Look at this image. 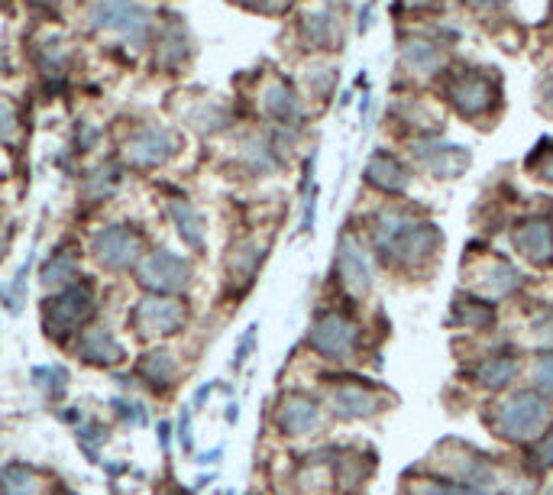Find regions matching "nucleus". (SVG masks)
I'll list each match as a JSON object with an SVG mask.
<instances>
[{
    "mask_svg": "<svg viewBox=\"0 0 553 495\" xmlns=\"http://www.w3.org/2000/svg\"><path fill=\"white\" fill-rule=\"evenodd\" d=\"M372 243L385 256V263L414 269L431 253H437L440 233L431 220H418L402 208H382L372 220Z\"/></svg>",
    "mask_w": 553,
    "mask_h": 495,
    "instance_id": "obj_1",
    "label": "nucleus"
},
{
    "mask_svg": "<svg viewBox=\"0 0 553 495\" xmlns=\"http://www.w3.org/2000/svg\"><path fill=\"white\" fill-rule=\"evenodd\" d=\"M550 424V402L537 389H515L492 405L489 428L508 444L537 440Z\"/></svg>",
    "mask_w": 553,
    "mask_h": 495,
    "instance_id": "obj_2",
    "label": "nucleus"
},
{
    "mask_svg": "<svg viewBox=\"0 0 553 495\" xmlns=\"http://www.w3.org/2000/svg\"><path fill=\"white\" fill-rule=\"evenodd\" d=\"M359 343H363V327H359L347 311L330 308L317 314L308 330V347L330 363H350L356 360Z\"/></svg>",
    "mask_w": 553,
    "mask_h": 495,
    "instance_id": "obj_3",
    "label": "nucleus"
},
{
    "mask_svg": "<svg viewBox=\"0 0 553 495\" xmlns=\"http://www.w3.org/2000/svg\"><path fill=\"white\" fill-rule=\"evenodd\" d=\"M434 463L450 483H460L466 489H476L486 495H492L495 479H499L489 457H482V453H476L469 444H463V440H444V444H437Z\"/></svg>",
    "mask_w": 553,
    "mask_h": 495,
    "instance_id": "obj_4",
    "label": "nucleus"
},
{
    "mask_svg": "<svg viewBox=\"0 0 553 495\" xmlns=\"http://www.w3.org/2000/svg\"><path fill=\"white\" fill-rule=\"evenodd\" d=\"M91 314H94V292H91V285L75 282V285L62 288V292H52V298H46V305H43L46 337H52V340L78 337L81 330H85Z\"/></svg>",
    "mask_w": 553,
    "mask_h": 495,
    "instance_id": "obj_5",
    "label": "nucleus"
},
{
    "mask_svg": "<svg viewBox=\"0 0 553 495\" xmlns=\"http://www.w3.org/2000/svg\"><path fill=\"white\" fill-rule=\"evenodd\" d=\"M133 269H136V282H140L149 295H165V298H172L175 292H185L191 279H195V269H191L188 259L172 250L143 253L140 263Z\"/></svg>",
    "mask_w": 553,
    "mask_h": 495,
    "instance_id": "obj_6",
    "label": "nucleus"
},
{
    "mask_svg": "<svg viewBox=\"0 0 553 495\" xmlns=\"http://www.w3.org/2000/svg\"><path fill=\"white\" fill-rule=\"evenodd\" d=\"M88 20L94 30L117 33L120 39H127L130 46H143L152 33L149 10H143L136 0H98V4L88 10Z\"/></svg>",
    "mask_w": 553,
    "mask_h": 495,
    "instance_id": "obj_7",
    "label": "nucleus"
},
{
    "mask_svg": "<svg viewBox=\"0 0 553 495\" xmlns=\"http://www.w3.org/2000/svg\"><path fill=\"white\" fill-rule=\"evenodd\" d=\"M91 256H94V263L107 272H127L130 266L140 263L143 240H140V233H133L130 227L110 224L91 237Z\"/></svg>",
    "mask_w": 553,
    "mask_h": 495,
    "instance_id": "obj_8",
    "label": "nucleus"
},
{
    "mask_svg": "<svg viewBox=\"0 0 553 495\" xmlns=\"http://www.w3.org/2000/svg\"><path fill=\"white\" fill-rule=\"evenodd\" d=\"M188 311L182 301L165 295H146L130 311V324L140 337H172L185 327Z\"/></svg>",
    "mask_w": 553,
    "mask_h": 495,
    "instance_id": "obj_9",
    "label": "nucleus"
},
{
    "mask_svg": "<svg viewBox=\"0 0 553 495\" xmlns=\"http://www.w3.org/2000/svg\"><path fill=\"white\" fill-rule=\"evenodd\" d=\"M327 405L340 421H363L382 411V392L366 385L363 379H343L337 385H330Z\"/></svg>",
    "mask_w": 553,
    "mask_h": 495,
    "instance_id": "obj_10",
    "label": "nucleus"
},
{
    "mask_svg": "<svg viewBox=\"0 0 553 495\" xmlns=\"http://www.w3.org/2000/svg\"><path fill=\"white\" fill-rule=\"evenodd\" d=\"M172 153H175V136L169 127H159V123L133 130L123 140V159L136 165V169H156V165L169 162Z\"/></svg>",
    "mask_w": 553,
    "mask_h": 495,
    "instance_id": "obj_11",
    "label": "nucleus"
},
{
    "mask_svg": "<svg viewBox=\"0 0 553 495\" xmlns=\"http://www.w3.org/2000/svg\"><path fill=\"white\" fill-rule=\"evenodd\" d=\"M334 272H337L340 288L350 298L359 301L372 292V263H369V253L363 250V243H359L356 237H340Z\"/></svg>",
    "mask_w": 553,
    "mask_h": 495,
    "instance_id": "obj_12",
    "label": "nucleus"
},
{
    "mask_svg": "<svg viewBox=\"0 0 553 495\" xmlns=\"http://www.w3.org/2000/svg\"><path fill=\"white\" fill-rule=\"evenodd\" d=\"M275 428L285 437H308L321 428V405L304 392H285L275 405Z\"/></svg>",
    "mask_w": 553,
    "mask_h": 495,
    "instance_id": "obj_13",
    "label": "nucleus"
},
{
    "mask_svg": "<svg viewBox=\"0 0 553 495\" xmlns=\"http://www.w3.org/2000/svg\"><path fill=\"white\" fill-rule=\"evenodd\" d=\"M72 347L81 363L98 366V369H114L127 360V350H123L120 337L110 327H85L75 337Z\"/></svg>",
    "mask_w": 553,
    "mask_h": 495,
    "instance_id": "obj_14",
    "label": "nucleus"
},
{
    "mask_svg": "<svg viewBox=\"0 0 553 495\" xmlns=\"http://www.w3.org/2000/svg\"><path fill=\"white\" fill-rule=\"evenodd\" d=\"M495 85L479 72H466V75H456L450 81V104L460 110L463 117H479V114H489L495 107Z\"/></svg>",
    "mask_w": 553,
    "mask_h": 495,
    "instance_id": "obj_15",
    "label": "nucleus"
},
{
    "mask_svg": "<svg viewBox=\"0 0 553 495\" xmlns=\"http://www.w3.org/2000/svg\"><path fill=\"white\" fill-rule=\"evenodd\" d=\"M511 243L515 250L531 259L534 266H547L553 259V224L550 217H528L511 230Z\"/></svg>",
    "mask_w": 553,
    "mask_h": 495,
    "instance_id": "obj_16",
    "label": "nucleus"
},
{
    "mask_svg": "<svg viewBox=\"0 0 553 495\" xmlns=\"http://www.w3.org/2000/svg\"><path fill=\"white\" fill-rule=\"evenodd\" d=\"M366 182L372 188L385 191V195H402V191H408V185H411V175L392 153H382L379 149V153H372L366 162Z\"/></svg>",
    "mask_w": 553,
    "mask_h": 495,
    "instance_id": "obj_17",
    "label": "nucleus"
},
{
    "mask_svg": "<svg viewBox=\"0 0 553 495\" xmlns=\"http://www.w3.org/2000/svg\"><path fill=\"white\" fill-rule=\"evenodd\" d=\"M136 376H140L152 392H169L175 379H178V360L172 350H149L140 356V366H136Z\"/></svg>",
    "mask_w": 553,
    "mask_h": 495,
    "instance_id": "obj_18",
    "label": "nucleus"
},
{
    "mask_svg": "<svg viewBox=\"0 0 553 495\" xmlns=\"http://www.w3.org/2000/svg\"><path fill=\"white\" fill-rule=\"evenodd\" d=\"M414 153L421 156L424 162V169L437 175V178H456V175H463L469 169V153L463 146H434V143H427V146H418Z\"/></svg>",
    "mask_w": 553,
    "mask_h": 495,
    "instance_id": "obj_19",
    "label": "nucleus"
},
{
    "mask_svg": "<svg viewBox=\"0 0 553 495\" xmlns=\"http://www.w3.org/2000/svg\"><path fill=\"white\" fill-rule=\"evenodd\" d=\"M518 376H521V360L515 353L486 356V360L476 363V369H473V379L482 385V389H508Z\"/></svg>",
    "mask_w": 553,
    "mask_h": 495,
    "instance_id": "obj_20",
    "label": "nucleus"
},
{
    "mask_svg": "<svg viewBox=\"0 0 553 495\" xmlns=\"http://www.w3.org/2000/svg\"><path fill=\"white\" fill-rule=\"evenodd\" d=\"M262 110L275 123H282V127H298L301 123V104L295 98V91L282 85V81H269L266 85V91H262Z\"/></svg>",
    "mask_w": 553,
    "mask_h": 495,
    "instance_id": "obj_21",
    "label": "nucleus"
},
{
    "mask_svg": "<svg viewBox=\"0 0 553 495\" xmlns=\"http://www.w3.org/2000/svg\"><path fill=\"white\" fill-rule=\"evenodd\" d=\"M521 285H524V275L511 263H505V259H495L492 266L482 269L476 292L489 295V298H508V295H515Z\"/></svg>",
    "mask_w": 553,
    "mask_h": 495,
    "instance_id": "obj_22",
    "label": "nucleus"
},
{
    "mask_svg": "<svg viewBox=\"0 0 553 495\" xmlns=\"http://www.w3.org/2000/svg\"><path fill=\"white\" fill-rule=\"evenodd\" d=\"M301 36L304 43L314 46V49H327L334 46L340 39V20L334 17V10H314V13H304L301 20Z\"/></svg>",
    "mask_w": 553,
    "mask_h": 495,
    "instance_id": "obj_23",
    "label": "nucleus"
},
{
    "mask_svg": "<svg viewBox=\"0 0 553 495\" xmlns=\"http://www.w3.org/2000/svg\"><path fill=\"white\" fill-rule=\"evenodd\" d=\"M450 321L463 330H489L495 324V308L489 301H479L476 298H456L453 308H450Z\"/></svg>",
    "mask_w": 553,
    "mask_h": 495,
    "instance_id": "obj_24",
    "label": "nucleus"
},
{
    "mask_svg": "<svg viewBox=\"0 0 553 495\" xmlns=\"http://www.w3.org/2000/svg\"><path fill=\"white\" fill-rule=\"evenodd\" d=\"M169 214H172V224L178 230V237H182L185 246H191V250H201L204 246V217L198 208H191L188 201H172L169 204Z\"/></svg>",
    "mask_w": 553,
    "mask_h": 495,
    "instance_id": "obj_25",
    "label": "nucleus"
},
{
    "mask_svg": "<svg viewBox=\"0 0 553 495\" xmlns=\"http://www.w3.org/2000/svg\"><path fill=\"white\" fill-rule=\"evenodd\" d=\"M43 479L26 463H10L0 470V495H39Z\"/></svg>",
    "mask_w": 553,
    "mask_h": 495,
    "instance_id": "obj_26",
    "label": "nucleus"
},
{
    "mask_svg": "<svg viewBox=\"0 0 553 495\" xmlns=\"http://www.w3.org/2000/svg\"><path fill=\"white\" fill-rule=\"evenodd\" d=\"M39 282H43L49 292H62V288L78 282V263L75 256L68 253H52L49 263L39 269Z\"/></svg>",
    "mask_w": 553,
    "mask_h": 495,
    "instance_id": "obj_27",
    "label": "nucleus"
},
{
    "mask_svg": "<svg viewBox=\"0 0 553 495\" xmlns=\"http://www.w3.org/2000/svg\"><path fill=\"white\" fill-rule=\"evenodd\" d=\"M185 123H188L191 130H198V133H217V130H224L227 123H230V114H227L224 104L201 101V104H195L191 110H185Z\"/></svg>",
    "mask_w": 553,
    "mask_h": 495,
    "instance_id": "obj_28",
    "label": "nucleus"
},
{
    "mask_svg": "<svg viewBox=\"0 0 553 495\" xmlns=\"http://www.w3.org/2000/svg\"><path fill=\"white\" fill-rule=\"evenodd\" d=\"M402 62L411 68V72L418 75H431L440 68V49L434 43H427V39H408V43L402 46Z\"/></svg>",
    "mask_w": 553,
    "mask_h": 495,
    "instance_id": "obj_29",
    "label": "nucleus"
},
{
    "mask_svg": "<svg viewBox=\"0 0 553 495\" xmlns=\"http://www.w3.org/2000/svg\"><path fill=\"white\" fill-rule=\"evenodd\" d=\"M262 246L259 243H253V240H246V243H237L230 250V259H227V269H230V275L233 279H240V282H250L253 275H256V269L262 266Z\"/></svg>",
    "mask_w": 553,
    "mask_h": 495,
    "instance_id": "obj_30",
    "label": "nucleus"
},
{
    "mask_svg": "<svg viewBox=\"0 0 553 495\" xmlns=\"http://www.w3.org/2000/svg\"><path fill=\"white\" fill-rule=\"evenodd\" d=\"M240 159L253 175H269L279 169V153H275V146L269 140H250L243 146Z\"/></svg>",
    "mask_w": 553,
    "mask_h": 495,
    "instance_id": "obj_31",
    "label": "nucleus"
},
{
    "mask_svg": "<svg viewBox=\"0 0 553 495\" xmlns=\"http://www.w3.org/2000/svg\"><path fill=\"white\" fill-rule=\"evenodd\" d=\"M159 62L165 68H175V65H182V59L188 55V39H185V30H182V23H169L165 26V33L159 39Z\"/></svg>",
    "mask_w": 553,
    "mask_h": 495,
    "instance_id": "obj_32",
    "label": "nucleus"
},
{
    "mask_svg": "<svg viewBox=\"0 0 553 495\" xmlns=\"http://www.w3.org/2000/svg\"><path fill=\"white\" fill-rule=\"evenodd\" d=\"M33 263H36V256L30 253L26 256V263L13 272V279L0 288V305H4L10 314H20L23 311V301H26V279H30V269H33Z\"/></svg>",
    "mask_w": 553,
    "mask_h": 495,
    "instance_id": "obj_33",
    "label": "nucleus"
},
{
    "mask_svg": "<svg viewBox=\"0 0 553 495\" xmlns=\"http://www.w3.org/2000/svg\"><path fill=\"white\" fill-rule=\"evenodd\" d=\"M33 385H39L49 398H62L65 389H68V382H72V376H68V369L59 366V363H49V366H33V373H30Z\"/></svg>",
    "mask_w": 553,
    "mask_h": 495,
    "instance_id": "obj_34",
    "label": "nucleus"
},
{
    "mask_svg": "<svg viewBox=\"0 0 553 495\" xmlns=\"http://www.w3.org/2000/svg\"><path fill=\"white\" fill-rule=\"evenodd\" d=\"M408 495H486V492L450 483V479H444V476H427V479H414V483H408Z\"/></svg>",
    "mask_w": 553,
    "mask_h": 495,
    "instance_id": "obj_35",
    "label": "nucleus"
},
{
    "mask_svg": "<svg viewBox=\"0 0 553 495\" xmlns=\"http://www.w3.org/2000/svg\"><path fill=\"white\" fill-rule=\"evenodd\" d=\"M75 440H78V447L88 453V460L91 463H101V444H107V428L98 421H88V424H78L75 428Z\"/></svg>",
    "mask_w": 553,
    "mask_h": 495,
    "instance_id": "obj_36",
    "label": "nucleus"
},
{
    "mask_svg": "<svg viewBox=\"0 0 553 495\" xmlns=\"http://www.w3.org/2000/svg\"><path fill=\"white\" fill-rule=\"evenodd\" d=\"M110 408H114V415L127 424V428H143V424H149V408L143 402H136V398L117 395V398H110Z\"/></svg>",
    "mask_w": 553,
    "mask_h": 495,
    "instance_id": "obj_37",
    "label": "nucleus"
},
{
    "mask_svg": "<svg viewBox=\"0 0 553 495\" xmlns=\"http://www.w3.org/2000/svg\"><path fill=\"white\" fill-rule=\"evenodd\" d=\"M528 460L537 466V470H553V424H547V428L541 431V437L534 440V444L528 447Z\"/></svg>",
    "mask_w": 553,
    "mask_h": 495,
    "instance_id": "obj_38",
    "label": "nucleus"
},
{
    "mask_svg": "<svg viewBox=\"0 0 553 495\" xmlns=\"http://www.w3.org/2000/svg\"><path fill=\"white\" fill-rule=\"evenodd\" d=\"M534 389L541 392L547 402L553 398V350L537 353V360H534Z\"/></svg>",
    "mask_w": 553,
    "mask_h": 495,
    "instance_id": "obj_39",
    "label": "nucleus"
},
{
    "mask_svg": "<svg viewBox=\"0 0 553 495\" xmlns=\"http://www.w3.org/2000/svg\"><path fill=\"white\" fill-rule=\"evenodd\" d=\"M117 182H120V175H117V169H98L91 178H88V198H94V201H101V198H107V195H114V188H117Z\"/></svg>",
    "mask_w": 553,
    "mask_h": 495,
    "instance_id": "obj_40",
    "label": "nucleus"
},
{
    "mask_svg": "<svg viewBox=\"0 0 553 495\" xmlns=\"http://www.w3.org/2000/svg\"><path fill=\"white\" fill-rule=\"evenodd\" d=\"M191 415H195V408L185 405L182 415H178V424H175L178 444H182V453H195V424H191Z\"/></svg>",
    "mask_w": 553,
    "mask_h": 495,
    "instance_id": "obj_41",
    "label": "nucleus"
},
{
    "mask_svg": "<svg viewBox=\"0 0 553 495\" xmlns=\"http://www.w3.org/2000/svg\"><path fill=\"white\" fill-rule=\"evenodd\" d=\"M17 133V110L10 101H0V143H10Z\"/></svg>",
    "mask_w": 553,
    "mask_h": 495,
    "instance_id": "obj_42",
    "label": "nucleus"
},
{
    "mask_svg": "<svg viewBox=\"0 0 553 495\" xmlns=\"http://www.w3.org/2000/svg\"><path fill=\"white\" fill-rule=\"evenodd\" d=\"M256 334H259V327H256V324L246 327L243 340L237 343V356H233V366H243L246 360H250V353H253V347H256Z\"/></svg>",
    "mask_w": 553,
    "mask_h": 495,
    "instance_id": "obj_43",
    "label": "nucleus"
},
{
    "mask_svg": "<svg viewBox=\"0 0 553 495\" xmlns=\"http://www.w3.org/2000/svg\"><path fill=\"white\" fill-rule=\"evenodd\" d=\"M211 395H214V382L201 385V389L195 392V398H191V408H204L207 402H211Z\"/></svg>",
    "mask_w": 553,
    "mask_h": 495,
    "instance_id": "obj_44",
    "label": "nucleus"
},
{
    "mask_svg": "<svg viewBox=\"0 0 553 495\" xmlns=\"http://www.w3.org/2000/svg\"><path fill=\"white\" fill-rule=\"evenodd\" d=\"M156 431H159V447L169 450V447H172V424H169V421H159Z\"/></svg>",
    "mask_w": 553,
    "mask_h": 495,
    "instance_id": "obj_45",
    "label": "nucleus"
},
{
    "mask_svg": "<svg viewBox=\"0 0 553 495\" xmlns=\"http://www.w3.org/2000/svg\"><path fill=\"white\" fill-rule=\"evenodd\" d=\"M62 421H65V424H81V421H85V415H81V408H78V411L68 408V411H62Z\"/></svg>",
    "mask_w": 553,
    "mask_h": 495,
    "instance_id": "obj_46",
    "label": "nucleus"
},
{
    "mask_svg": "<svg viewBox=\"0 0 553 495\" xmlns=\"http://www.w3.org/2000/svg\"><path fill=\"white\" fill-rule=\"evenodd\" d=\"M220 457H224V447H214L211 453H204V457H201L198 463H201V466H207V463H217Z\"/></svg>",
    "mask_w": 553,
    "mask_h": 495,
    "instance_id": "obj_47",
    "label": "nucleus"
},
{
    "mask_svg": "<svg viewBox=\"0 0 553 495\" xmlns=\"http://www.w3.org/2000/svg\"><path fill=\"white\" fill-rule=\"evenodd\" d=\"M537 334H541V337H550V340H553V314H550V318H544L541 324H537Z\"/></svg>",
    "mask_w": 553,
    "mask_h": 495,
    "instance_id": "obj_48",
    "label": "nucleus"
},
{
    "mask_svg": "<svg viewBox=\"0 0 553 495\" xmlns=\"http://www.w3.org/2000/svg\"><path fill=\"white\" fill-rule=\"evenodd\" d=\"M237 421H240V405L227 402V424H237Z\"/></svg>",
    "mask_w": 553,
    "mask_h": 495,
    "instance_id": "obj_49",
    "label": "nucleus"
},
{
    "mask_svg": "<svg viewBox=\"0 0 553 495\" xmlns=\"http://www.w3.org/2000/svg\"><path fill=\"white\" fill-rule=\"evenodd\" d=\"M469 7H476V10H489V7H495L499 0H466Z\"/></svg>",
    "mask_w": 553,
    "mask_h": 495,
    "instance_id": "obj_50",
    "label": "nucleus"
},
{
    "mask_svg": "<svg viewBox=\"0 0 553 495\" xmlns=\"http://www.w3.org/2000/svg\"><path fill=\"white\" fill-rule=\"evenodd\" d=\"M114 382L120 385V389H130V385H133V379H130V376H114Z\"/></svg>",
    "mask_w": 553,
    "mask_h": 495,
    "instance_id": "obj_51",
    "label": "nucleus"
},
{
    "mask_svg": "<svg viewBox=\"0 0 553 495\" xmlns=\"http://www.w3.org/2000/svg\"><path fill=\"white\" fill-rule=\"evenodd\" d=\"M211 483H214V476H198V483H195V486H198V489H207Z\"/></svg>",
    "mask_w": 553,
    "mask_h": 495,
    "instance_id": "obj_52",
    "label": "nucleus"
},
{
    "mask_svg": "<svg viewBox=\"0 0 553 495\" xmlns=\"http://www.w3.org/2000/svg\"><path fill=\"white\" fill-rule=\"evenodd\" d=\"M7 68H10V62H7V52H4V49H0V75H4V72H7Z\"/></svg>",
    "mask_w": 553,
    "mask_h": 495,
    "instance_id": "obj_53",
    "label": "nucleus"
},
{
    "mask_svg": "<svg viewBox=\"0 0 553 495\" xmlns=\"http://www.w3.org/2000/svg\"><path fill=\"white\" fill-rule=\"evenodd\" d=\"M172 495H195V492H191V489H175Z\"/></svg>",
    "mask_w": 553,
    "mask_h": 495,
    "instance_id": "obj_54",
    "label": "nucleus"
},
{
    "mask_svg": "<svg viewBox=\"0 0 553 495\" xmlns=\"http://www.w3.org/2000/svg\"><path fill=\"white\" fill-rule=\"evenodd\" d=\"M0 250H4V243H0ZM0 256H4V253H0Z\"/></svg>",
    "mask_w": 553,
    "mask_h": 495,
    "instance_id": "obj_55",
    "label": "nucleus"
}]
</instances>
